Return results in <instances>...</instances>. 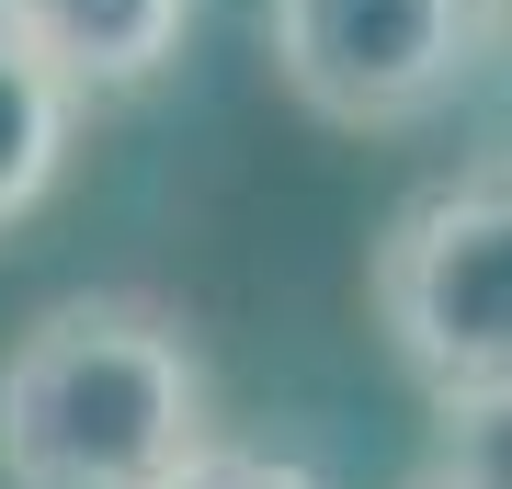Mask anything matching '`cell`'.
<instances>
[{
	"instance_id": "3957f363",
	"label": "cell",
	"mask_w": 512,
	"mask_h": 489,
	"mask_svg": "<svg viewBox=\"0 0 512 489\" xmlns=\"http://www.w3.org/2000/svg\"><path fill=\"white\" fill-rule=\"evenodd\" d=\"M478 57V0H274V69L319 126H421Z\"/></svg>"
},
{
	"instance_id": "52a82bcc",
	"label": "cell",
	"mask_w": 512,
	"mask_h": 489,
	"mask_svg": "<svg viewBox=\"0 0 512 489\" xmlns=\"http://www.w3.org/2000/svg\"><path fill=\"white\" fill-rule=\"evenodd\" d=\"M410 489H512V467H490V455H444V467H421Z\"/></svg>"
},
{
	"instance_id": "8992f818",
	"label": "cell",
	"mask_w": 512,
	"mask_h": 489,
	"mask_svg": "<svg viewBox=\"0 0 512 489\" xmlns=\"http://www.w3.org/2000/svg\"><path fill=\"white\" fill-rule=\"evenodd\" d=\"M171 489H319L308 467H296V455H251V444H205L183 478Z\"/></svg>"
},
{
	"instance_id": "277c9868",
	"label": "cell",
	"mask_w": 512,
	"mask_h": 489,
	"mask_svg": "<svg viewBox=\"0 0 512 489\" xmlns=\"http://www.w3.org/2000/svg\"><path fill=\"white\" fill-rule=\"evenodd\" d=\"M0 23H12L69 91H148L183 57L194 0H0Z\"/></svg>"
},
{
	"instance_id": "6da1fadb",
	"label": "cell",
	"mask_w": 512,
	"mask_h": 489,
	"mask_svg": "<svg viewBox=\"0 0 512 489\" xmlns=\"http://www.w3.org/2000/svg\"><path fill=\"white\" fill-rule=\"evenodd\" d=\"M205 444V353L160 296H57L0 353V489H171Z\"/></svg>"
},
{
	"instance_id": "7a4b0ae2",
	"label": "cell",
	"mask_w": 512,
	"mask_h": 489,
	"mask_svg": "<svg viewBox=\"0 0 512 489\" xmlns=\"http://www.w3.org/2000/svg\"><path fill=\"white\" fill-rule=\"evenodd\" d=\"M376 330L456 433L512 421V182L421 194L376 239Z\"/></svg>"
},
{
	"instance_id": "5b68a950",
	"label": "cell",
	"mask_w": 512,
	"mask_h": 489,
	"mask_svg": "<svg viewBox=\"0 0 512 489\" xmlns=\"http://www.w3.org/2000/svg\"><path fill=\"white\" fill-rule=\"evenodd\" d=\"M69 114H80V91L0 23V228L46 205L57 160H69Z\"/></svg>"
}]
</instances>
